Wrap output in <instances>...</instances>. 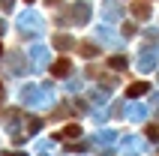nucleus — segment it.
Returning <instances> with one entry per match:
<instances>
[{
  "instance_id": "obj_7",
  "label": "nucleus",
  "mask_w": 159,
  "mask_h": 156,
  "mask_svg": "<svg viewBox=\"0 0 159 156\" xmlns=\"http://www.w3.org/2000/svg\"><path fill=\"white\" fill-rule=\"evenodd\" d=\"M147 138H159V126H147Z\"/></svg>"
},
{
  "instance_id": "obj_9",
  "label": "nucleus",
  "mask_w": 159,
  "mask_h": 156,
  "mask_svg": "<svg viewBox=\"0 0 159 156\" xmlns=\"http://www.w3.org/2000/svg\"><path fill=\"white\" fill-rule=\"evenodd\" d=\"M24 3H33V0H24Z\"/></svg>"
},
{
  "instance_id": "obj_6",
  "label": "nucleus",
  "mask_w": 159,
  "mask_h": 156,
  "mask_svg": "<svg viewBox=\"0 0 159 156\" xmlns=\"http://www.w3.org/2000/svg\"><path fill=\"white\" fill-rule=\"evenodd\" d=\"M111 66H114V69H126V57H114Z\"/></svg>"
},
{
  "instance_id": "obj_2",
  "label": "nucleus",
  "mask_w": 159,
  "mask_h": 156,
  "mask_svg": "<svg viewBox=\"0 0 159 156\" xmlns=\"http://www.w3.org/2000/svg\"><path fill=\"white\" fill-rule=\"evenodd\" d=\"M147 90H150V84H147V81H138V84H129V87H126V96L135 99V96H144Z\"/></svg>"
},
{
  "instance_id": "obj_1",
  "label": "nucleus",
  "mask_w": 159,
  "mask_h": 156,
  "mask_svg": "<svg viewBox=\"0 0 159 156\" xmlns=\"http://www.w3.org/2000/svg\"><path fill=\"white\" fill-rule=\"evenodd\" d=\"M72 72V63L66 60V57H60V60H54V66H51V75H57V78H66Z\"/></svg>"
},
{
  "instance_id": "obj_3",
  "label": "nucleus",
  "mask_w": 159,
  "mask_h": 156,
  "mask_svg": "<svg viewBox=\"0 0 159 156\" xmlns=\"http://www.w3.org/2000/svg\"><path fill=\"white\" fill-rule=\"evenodd\" d=\"M81 135V126L78 123H69V126H63L60 129V138H78Z\"/></svg>"
},
{
  "instance_id": "obj_4",
  "label": "nucleus",
  "mask_w": 159,
  "mask_h": 156,
  "mask_svg": "<svg viewBox=\"0 0 159 156\" xmlns=\"http://www.w3.org/2000/svg\"><path fill=\"white\" fill-rule=\"evenodd\" d=\"M132 15L135 18H150V6L147 3H132Z\"/></svg>"
},
{
  "instance_id": "obj_5",
  "label": "nucleus",
  "mask_w": 159,
  "mask_h": 156,
  "mask_svg": "<svg viewBox=\"0 0 159 156\" xmlns=\"http://www.w3.org/2000/svg\"><path fill=\"white\" fill-rule=\"evenodd\" d=\"M81 54H84V57H96V45L93 42H81Z\"/></svg>"
},
{
  "instance_id": "obj_8",
  "label": "nucleus",
  "mask_w": 159,
  "mask_h": 156,
  "mask_svg": "<svg viewBox=\"0 0 159 156\" xmlns=\"http://www.w3.org/2000/svg\"><path fill=\"white\" fill-rule=\"evenodd\" d=\"M0 54H3V45H0Z\"/></svg>"
}]
</instances>
